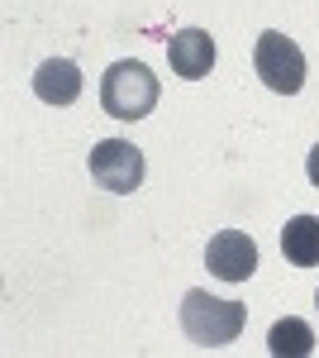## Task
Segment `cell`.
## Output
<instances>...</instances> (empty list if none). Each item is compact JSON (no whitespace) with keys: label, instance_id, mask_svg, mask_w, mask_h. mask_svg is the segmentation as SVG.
Listing matches in <instances>:
<instances>
[{"label":"cell","instance_id":"ba28073f","mask_svg":"<svg viewBox=\"0 0 319 358\" xmlns=\"http://www.w3.org/2000/svg\"><path fill=\"white\" fill-rule=\"evenodd\" d=\"M281 253L291 268H319V215H291L281 229Z\"/></svg>","mask_w":319,"mask_h":358},{"label":"cell","instance_id":"8fae6325","mask_svg":"<svg viewBox=\"0 0 319 358\" xmlns=\"http://www.w3.org/2000/svg\"><path fill=\"white\" fill-rule=\"evenodd\" d=\"M315 310H319V292H315Z\"/></svg>","mask_w":319,"mask_h":358},{"label":"cell","instance_id":"52a82bcc","mask_svg":"<svg viewBox=\"0 0 319 358\" xmlns=\"http://www.w3.org/2000/svg\"><path fill=\"white\" fill-rule=\"evenodd\" d=\"M81 67L72 57H48V62H38V72H34V96L43 101V106H72L81 96Z\"/></svg>","mask_w":319,"mask_h":358},{"label":"cell","instance_id":"30bf717a","mask_svg":"<svg viewBox=\"0 0 319 358\" xmlns=\"http://www.w3.org/2000/svg\"><path fill=\"white\" fill-rule=\"evenodd\" d=\"M305 177H310V187L319 192V143L310 148V158H305Z\"/></svg>","mask_w":319,"mask_h":358},{"label":"cell","instance_id":"6da1fadb","mask_svg":"<svg viewBox=\"0 0 319 358\" xmlns=\"http://www.w3.org/2000/svg\"><path fill=\"white\" fill-rule=\"evenodd\" d=\"M248 325V310L239 301H224V296H210V292H186L181 296V330L195 349H224L234 344Z\"/></svg>","mask_w":319,"mask_h":358},{"label":"cell","instance_id":"5b68a950","mask_svg":"<svg viewBox=\"0 0 319 358\" xmlns=\"http://www.w3.org/2000/svg\"><path fill=\"white\" fill-rule=\"evenodd\" d=\"M205 268L219 282H248V277L258 273V244L243 229H219L205 244Z\"/></svg>","mask_w":319,"mask_h":358},{"label":"cell","instance_id":"8992f818","mask_svg":"<svg viewBox=\"0 0 319 358\" xmlns=\"http://www.w3.org/2000/svg\"><path fill=\"white\" fill-rule=\"evenodd\" d=\"M167 62H172L177 77L200 82V77H210V67H214V38L205 29H177L167 38Z\"/></svg>","mask_w":319,"mask_h":358},{"label":"cell","instance_id":"3957f363","mask_svg":"<svg viewBox=\"0 0 319 358\" xmlns=\"http://www.w3.org/2000/svg\"><path fill=\"white\" fill-rule=\"evenodd\" d=\"M86 167H91L96 187H101V192H110V196L138 192V187H143V172H148L143 148H133L129 138H101V143L91 148Z\"/></svg>","mask_w":319,"mask_h":358},{"label":"cell","instance_id":"7a4b0ae2","mask_svg":"<svg viewBox=\"0 0 319 358\" xmlns=\"http://www.w3.org/2000/svg\"><path fill=\"white\" fill-rule=\"evenodd\" d=\"M158 77L143 67V62H133V57H124V62H110L105 77H101V110L110 115V120H148L153 115V106H158Z\"/></svg>","mask_w":319,"mask_h":358},{"label":"cell","instance_id":"9c48e42d","mask_svg":"<svg viewBox=\"0 0 319 358\" xmlns=\"http://www.w3.org/2000/svg\"><path fill=\"white\" fill-rule=\"evenodd\" d=\"M267 354L272 358H305L315 354V330L300 320V315H286L267 330Z\"/></svg>","mask_w":319,"mask_h":358},{"label":"cell","instance_id":"277c9868","mask_svg":"<svg viewBox=\"0 0 319 358\" xmlns=\"http://www.w3.org/2000/svg\"><path fill=\"white\" fill-rule=\"evenodd\" d=\"M253 67H258L262 86L276 91V96H295V91L305 86V53L295 48L286 34H276V29L258 34V43H253Z\"/></svg>","mask_w":319,"mask_h":358}]
</instances>
